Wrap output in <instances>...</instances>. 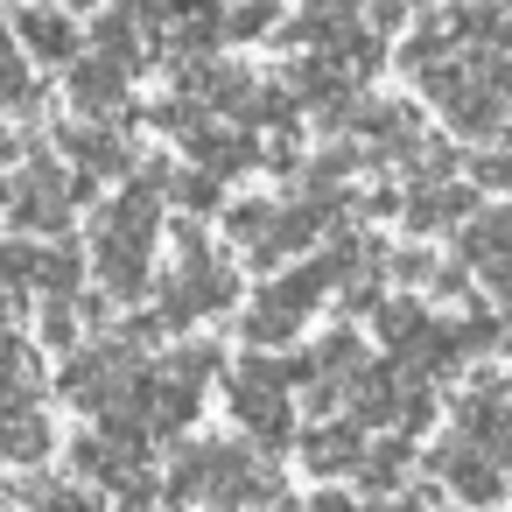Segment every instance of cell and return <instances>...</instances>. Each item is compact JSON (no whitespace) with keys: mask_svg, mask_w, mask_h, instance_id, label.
Returning <instances> with one entry per match:
<instances>
[{"mask_svg":"<svg viewBox=\"0 0 512 512\" xmlns=\"http://www.w3.org/2000/svg\"><path fill=\"white\" fill-rule=\"evenodd\" d=\"M421 85L435 92V106H442V120H449L456 134H477V141H491V134H498L505 99H498L491 85H477L463 64H456V71H449V64H442V71H421Z\"/></svg>","mask_w":512,"mask_h":512,"instance_id":"obj_1","label":"cell"},{"mask_svg":"<svg viewBox=\"0 0 512 512\" xmlns=\"http://www.w3.org/2000/svg\"><path fill=\"white\" fill-rule=\"evenodd\" d=\"M323 302V274L316 267H295L288 281H274L260 302H253V316H246V337L253 344H281V337H295L302 330V316Z\"/></svg>","mask_w":512,"mask_h":512,"instance_id":"obj_2","label":"cell"},{"mask_svg":"<svg viewBox=\"0 0 512 512\" xmlns=\"http://www.w3.org/2000/svg\"><path fill=\"white\" fill-rule=\"evenodd\" d=\"M470 211H477V190H463V183H414V197H407L414 232H456Z\"/></svg>","mask_w":512,"mask_h":512,"instance_id":"obj_3","label":"cell"},{"mask_svg":"<svg viewBox=\"0 0 512 512\" xmlns=\"http://www.w3.org/2000/svg\"><path fill=\"white\" fill-rule=\"evenodd\" d=\"M358 456H365V435H358V421H323V428H309V435H302V463H309L316 477L358 470Z\"/></svg>","mask_w":512,"mask_h":512,"instance_id":"obj_4","label":"cell"},{"mask_svg":"<svg viewBox=\"0 0 512 512\" xmlns=\"http://www.w3.org/2000/svg\"><path fill=\"white\" fill-rule=\"evenodd\" d=\"M50 456V421L36 407H0V463H43Z\"/></svg>","mask_w":512,"mask_h":512,"instance_id":"obj_5","label":"cell"},{"mask_svg":"<svg viewBox=\"0 0 512 512\" xmlns=\"http://www.w3.org/2000/svg\"><path fill=\"white\" fill-rule=\"evenodd\" d=\"M435 470L456 484V498H470V505H491L498 498V463L491 456H477V449H463V442H449L442 456H435Z\"/></svg>","mask_w":512,"mask_h":512,"instance_id":"obj_6","label":"cell"},{"mask_svg":"<svg viewBox=\"0 0 512 512\" xmlns=\"http://www.w3.org/2000/svg\"><path fill=\"white\" fill-rule=\"evenodd\" d=\"M15 36H22L43 64H71V57H78V29H71L64 15H50V8H22Z\"/></svg>","mask_w":512,"mask_h":512,"instance_id":"obj_7","label":"cell"},{"mask_svg":"<svg viewBox=\"0 0 512 512\" xmlns=\"http://www.w3.org/2000/svg\"><path fill=\"white\" fill-rule=\"evenodd\" d=\"M344 386H351V414H358V421H393V414H400V393H407V379L372 372V365H365V372H351Z\"/></svg>","mask_w":512,"mask_h":512,"instance_id":"obj_8","label":"cell"},{"mask_svg":"<svg viewBox=\"0 0 512 512\" xmlns=\"http://www.w3.org/2000/svg\"><path fill=\"white\" fill-rule=\"evenodd\" d=\"M57 141H64V155H78V169H92V176L127 169V148H120V134H106V127H64Z\"/></svg>","mask_w":512,"mask_h":512,"instance_id":"obj_9","label":"cell"},{"mask_svg":"<svg viewBox=\"0 0 512 512\" xmlns=\"http://www.w3.org/2000/svg\"><path fill=\"white\" fill-rule=\"evenodd\" d=\"M78 281H85V253H78V246H36V288H43V295L71 302Z\"/></svg>","mask_w":512,"mask_h":512,"instance_id":"obj_10","label":"cell"},{"mask_svg":"<svg viewBox=\"0 0 512 512\" xmlns=\"http://www.w3.org/2000/svg\"><path fill=\"white\" fill-rule=\"evenodd\" d=\"M120 92H127V71H113V64H99V57L71 71V99H78L85 113H113V99H120Z\"/></svg>","mask_w":512,"mask_h":512,"instance_id":"obj_11","label":"cell"},{"mask_svg":"<svg viewBox=\"0 0 512 512\" xmlns=\"http://www.w3.org/2000/svg\"><path fill=\"white\" fill-rule=\"evenodd\" d=\"M99 281H106L113 295H141V288H148V253H141V246L99 239Z\"/></svg>","mask_w":512,"mask_h":512,"instance_id":"obj_12","label":"cell"},{"mask_svg":"<svg viewBox=\"0 0 512 512\" xmlns=\"http://www.w3.org/2000/svg\"><path fill=\"white\" fill-rule=\"evenodd\" d=\"M141 29H134V15H106L99 29H92V50H99V64H113V71H127L134 57H141V43H134Z\"/></svg>","mask_w":512,"mask_h":512,"instance_id":"obj_13","label":"cell"},{"mask_svg":"<svg viewBox=\"0 0 512 512\" xmlns=\"http://www.w3.org/2000/svg\"><path fill=\"white\" fill-rule=\"evenodd\" d=\"M421 330H428V309H421V302H379V337H386L393 351H414Z\"/></svg>","mask_w":512,"mask_h":512,"instance_id":"obj_14","label":"cell"},{"mask_svg":"<svg viewBox=\"0 0 512 512\" xmlns=\"http://www.w3.org/2000/svg\"><path fill=\"white\" fill-rule=\"evenodd\" d=\"M358 358H365V351H358V337H351V330H330V337L316 344V358H309V372H316V379H330V372H365Z\"/></svg>","mask_w":512,"mask_h":512,"instance_id":"obj_15","label":"cell"},{"mask_svg":"<svg viewBox=\"0 0 512 512\" xmlns=\"http://www.w3.org/2000/svg\"><path fill=\"white\" fill-rule=\"evenodd\" d=\"M400 470H407V442H400V435H393V442H379V449H365V456H358V477H365V484H372V491H379V484H393V477H400Z\"/></svg>","mask_w":512,"mask_h":512,"instance_id":"obj_16","label":"cell"},{"mask_svg":"<svg viewBox=\"0 0 512 512\" xmlns=\"http://www.w3.org/2000/svg\"><path fill=\"white\" fill-rule=\"evenodd\" d=\"M267 218H274V204H232V211H225V232H232L239 246H260Z\"/></svg>","mask_w":512,"mask_h":512,"instance_id":"obj_17","label":"cell"},{"mask_svg":"<svg viewBox=\"0 0 512 512\" xmlns=\"http://www.w3.org/2000/svg\"><path fill=\"white\" fill-rule=\"evenodd\" d=\"M29 505H36V512H99L92 491H71V484H36Z\"/></svg>","mask_w":512,"mask_h":512,"instance_id":"obj_18","label":"cell"},{"mask_svg":"<svg viewBox=\"0 0 512 512\" xmlns=\"http://www.w3.org/2000/svg\"><path fill=\"white\" fill-rule=\"evenodd\" d=\"M43 344H57V351L78 344V316H71V302H50V316H43Z\"/></svg>","mask_w":512,"mask_h":512,"instance_id":"obj_19","label":"cell"},{"mask_svg":"<svg viewBox=\"0 0 512 512\" xmlns=\"http://www.w3.org/2000/svg\"><path fill=\"white\" fill-rule=\"evenodd\" d=\"M113 491H120V512H148L155 505V477H141V470L113 477Z\"/></svg>","mask_w":512,"mask_h":512,"instance_id":"obj_20","label":"cell"},{"mask_svg":"<svg viewBox=\"0 0 512 512\" xmlns=\"http://www.w3.org/2000/svg\"><path fill=\"white\" fill-rule=\"evenodd\" d=\"M169 190H176V204H190V211H211V204H218V183H211V176H176Z\"/></svg>","mask_w":512,"mask_h":512,"instance_id":"obj_21","label":"cell"},{"mask_svg":"<svg viewBox=\"0 0 512 512\" xmlns=\"http://www.w3.org/2000/svg\"><path fill=\"white\" fill-rule=\"evenodd\" d=\"M267 22H274V0H246V8L225 22V36H260Z\"/></svg>","mask_w":512,"mask_h":512,"instance_id":"obj_22","label":"cell"},{"mask_svg":"<svg viewBox=\"0 0 512 512\" xmlns=\"http://www.w3.org/2000/svg\"><path fill=\"white\" fill-rule=\"evenodd\" d=\"M428 267H435V260H428V253H421V246H414V253H400V260H393V274H400V281H428Z\"/></svg>","mask_w":512,"mask_h":512,"instance_id":"obj_23","label":"cell"},{"mask_svg":"<svg viewBox=\"0 0 512 512\" xmlns=\"http://www.w3.org/2000/svg\"><path fill=\"white\" fill-rule=\"evenodd\" d=\"M372 15H379V29H400L414 15V0H372Z\"/></svg>","mask_w":512,"mask_h":512,"instance_id":"obj_24","label":"cell"},{"mask_svg":"<svg viewBox=\"0 0 512 512\" xmlns=\"http://www.w3.org/2000/svg\"><path fill=\"white\" fill-rule=\"evenodd\" d=\"M470 176H477L484 190H498V183H505V162H498V155H477V162H470Z\"/></svg>","mask_w":512,"mask_h":512,"instance_id":"obj_25","label":"cell"},{"mask_svg":"<svg viewBox=\"0 0 512 512\" xmlns=\"http://www.w3.org/2000/svg\"><path fill=\"white\" fill-rule=\"evenodd\" d=\"M309 512H358V505H351V491H316Z\"/></svg>","mask_w":512,"mask_h":512,"instance_id":"obj_26","label":"cell"},{"mask_svg":"<svg viewBox=\"0 0 512 512\" xmlns=\"http://www.w3.org/2000/svg\"><path fill=\"white\" fill-rule=\"evenodd\" d=\"M22 64H15V43H8V22H0V78H15Z\"/></svg>","mask_w":512,"mask_h":512,"instance_id":"obj_27","label":"cell"},{"mask_svg":"<svg viewBox=\"0 0 512 512\" xmlns=\"http://www.w3.org/2000/svg\"><path fill=\"white\" fill-rule=\"evenodd\" d=\"M15 155H22V141H15V134H0V169H8Z\"/></svg>","mask_w":512,"mask_h":512,"instance_id":"obj_28","label":"cell"},{"mask_svg":"<svg viewBox=\"0 0 512 512\" xmlns=\"http://www.w3.org/2000/svg\"><path fill=\"white\" fill-rule=\"evenodd\" d=\"M71 8H92V0H71Z\"/></svg>","mask_w":512,"mask_h":512,"instance_id":"obj_29","label":"cell"},{"mask_svg":"<svg viewBox=\"0 0 512 512\" xmlns=\"http://www.w3.org/2000/svg\"><path fill=\"white\" fill-rule=\"evenodd\" d=\"M0 498H8V491H0Z\"/></svg>","mask_w":512,"mask_h":512,"instance_id":"obj_30","label":"cell"}]
</instances>
